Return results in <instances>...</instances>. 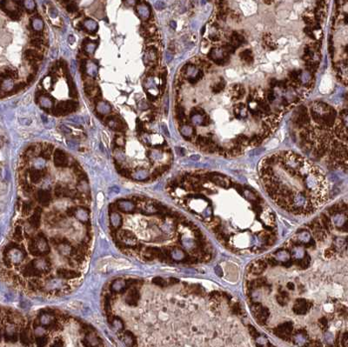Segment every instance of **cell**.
<instances>
[{
	"mask_svg": "<svg viewBox=\"0 0 348 347\" xmlns=\"http://www.w3.org/2000/svg\"><path fill=\"white\" fill-rule=\"evenodd\" d=\"M78 104L75 101H63L58 103L54 109L52 110V114L57 117L67 115L75 111L78 108Z\"/></svg>",
	"mask_w": 348,
	"mask_h": 347,
	"instance_id": "cell-1",
	"label": "cell"
},
{
	"mask_svg": "<svg viewBox=\"0 0 348 347\" xmlns=\"http://www.w3.org/2000/svg\"><path fill=\"white\" fill-rule=\"evenodd\" d=\"M309 123H310V118L308 115L307 108L304 105H301L295 114L294 124L299 128L304 129L309 125Z\"/></svg>",
	"mask_w": 348,
	"mask_h": 347,
	"instance_id": "cell-2",
	"label": "cell"
},
{
	"mask_svg": "<svg viewBox=\"0 0 348 347\" xmlns=\"http://www.w3.org/2000/svg\"><path fill=\"white\" fill-rule=\"evenodd\" d=\"M293 329L292 323L287 322V323H285L283 325H279V327H276L273 330V333L276 336L287 341V340H290V338H291V333L293 331Z\"/></svg>",
	"mask_w": 348,
	"mask_h": 347,
	"instance_id": "cell-3",
	"label": "cell"
},
{
	"mask_svg": "<svg viewBox=\"0 0 348 347\" xmlns=\"http://www.w3.org/2000/svg\"><path fill=\"white\" fill-rule=\"evenodd\" d=\"M105 123L107 124V125L111 129H114L115 131H122V132H124L125 131L126 125L124 124V122L122 120L118 119L116 116L109 115L105 118Z\"/></svg>",
	"mask_w": 348,
	"mask_h": 347,
	"instance_id": "cell-4",
	"label": "cell"
},
{
	"mask_svg": "<svg viewBox=\"0 0 348 347\" xmlns=\"http://www.w3.org/2000/svg\"><path fill=\"white\" fill-rule=\"evenodd\" d=\"M309 305H311V304L308 303L305 299H297L294 304L293 311L297 314H305L311 307Z\"/></svg>",
	"mask_w": 348,
	"mask_h": 347,
	"instance_id": "cell-5",
	"label": "cell"
},
{
	"mask_svg": "<svg viewBox=\"0 0 348 347\" xmlns=\"http://www.w3.org/2000/svg\"><path fill=\"white\" fill-rule=\"evenodd\" d=\"M267 267V263L264 260H258L256 263L252 264L250 266V272L254 275H258L262 273Z\"/></svg>",
	"mask_w": 348,
	"mask_h": 347,
	"instance_id": "cell-6",
	"label": "cell"
},
{
	"mask_svg": "<svg viewBox=\"0 0 348 347\" xmlns=\"http://www.w3.org/2000/svg\"><path fill=\"white\" fill-rule=\"evenodd\" d=\"M147 64L154 65L158 60V51L155 47H148L146 52Z\"/></svg>",
	"mask_w": 348,
	"mask_h": 347,
	"instance_id": "cell-7",
	"label": "cell"
},
{
	"mask_svg": "<svg viewBox=\"0 0 348 347\" xmlns=\"http://www.w3.org/2000/svg\"><path fill=\"white\" fill-rule=\"evenodd\" d=\"M96 108H97V111H98L99 116H103V115L108 114L111 110V107L110 104L107 102H105V101H98Z\"/></svg>",
	"mask_w": 348,
	"mask_h": 347,
	"instance_id": "cell-8",
	"label": "cell"
},
{
	"mask_svg": "<svg viewBox=\"0 0 348 347\" xmlns=\"http://www.w3.org/2000/svg\"><path fill=\"white\" fill-rule=\"evenodd\" d=\"M54 161L57 166H65L67 164V158L66 155L63 151L61 150H56L54 153Z\"/></svg>",
	"mask_w": 348,
	"mask_h": 347,
	"instance_id": "cell-9",
	"label": "cell"
},
{
	"mask_svg": "<svg viewBox=\"0 0 348 347\" xmlns=\"http://www.w3.org/2000/svg\"><path fill=\"white\" fill-rule=\"evenodd\" d=\"M138 16L143 20H146L151 16V8L147 4H138L137 6Z\"/></svg>",
	"mask_w": 348,
	"mask_h": 347,
	"instance_id": "cell-10",
	"label": "cell"
},
{
	"mask_svg": "<svg viewBox=\"0 0 348 347\" xmlns=\"http://www.w3.org/2000/svg\"><path fill=\"white\" fill-rule=\"evenodd\" d=\"M38 104L44 110L51 109L53 106V99H52V98H51L47 95H43L42 97H40V99L38 100Z\"/></svg>",
	"mask_w": 348,
	"mask_h": 347,
	"instance_id": "cell-11",
	"label": "cell"
},
{
	"mask_svg": "<svg viewBox=\"0 0 348 347\" xmlns=\"http://www.w3.org/2000/svg\"><path fill=\"white\" fill-rule=\"evenodd\" d=\"M245 43V38L241 34L236 31H233L231 35V44L233 45L236 48L242 46Z\"/></svg>",
	"mask_w": 348,
	"mask_h": 347,
	"instance_id": "cell-12",
	"label": "cell"
},
{
	"mask_svg": "<svg viewBox=\"0 0 348 347\" xmlns=\"http://www.w3.org/2000/svg\"><path fill=\"white\" fill-rule=\"evenodd\" d=\"M83 48H84V51L86 54L92 55L97 48V45L95 43H92L91 41H89L88 38H85V40L83 42Z\"/></svg>",
	"mask_w": 348,
	"mask_h": 347,
	"instance_id": "cell-13",
	"label": "cell"
},
{
	"mask_svg": "<svg viewBox=\"0 0 348 347\" xmlns=\"http://www.w3.org/2000/svg\"><path fill=\"white\" fill-rule=\"evenodd\" d=\"M83 26H84V28H85L88 31H91V32H95L98 30V24L94 20L91 19V18H87L85 20H84Z\"/></svg>",
	"mask_w": 348,
	"mask_h": 347,
	"instance_id": "cell-14",
	"label": "cell"
},
{
	"mask_svg": "<svg viewBox=\"0 0 348 347\" xmlns=\"http://www.w3.org/2000/svg\"><path fill=\"white\" fill-rule=\"evenodd\" d=\"M252 52L251 50L246 49V50H245V51H243L240 52L239 57H240L243 61H245L247 64H252V63H253V57H252Z\"/></svg>",
	"mask_w": 348,
	"mask_h": 347,
	"instance_id": "cell-15",
	"label": "cell"
},
{
	"mask_svg": "<svg viewBox=\"0 0 348 347\" xmlns=\"http://www.w3.org/2000/svg\"><path fill=\"white\" fill-rule=\"evenodd\" d=\"M31 28L35 31H42L44 29V22L40 18H32L31 19Z\"/></svg>",
	"mask_w": 348,
	"mask_h": 347,
	"instance_id": "cell-16",
	"label": "cell"
},
{
	"mask_svg": "<svg viewBox=\"0 0 348 347\" xmlns=\"http://www.w3.org/2000/svg\"><path fill=\"white\" fill-rule=\"evenodd\" d=\"M4 80L2 81L1 84V88H2V91H4L5 90V87H7V91H10L13 88H14V84H13V81L11 78H3Z\"/></svg>",
	"mask_w": 348,
	"mask_h": 347,
	"instance_id": "cell-17",
	"label": "cell"
},
{
	"mask_svg": "<svg viewBox=\"0 0 348 347\" xmlns=\"http://www.w3.org/2000/svg\"><path fill=\"white\" fill-rule=\"evenodd\" d=\"M67 80H68V84H69V90H70V96L73 99H76L78 97V92L75 88V84L72 79L71 77L67 76Z\"/></svg>",
	"mask_w": 348,
	"mask_h": 347,
	"instance_id": "cell-18",
	"label": "cell"
},
{
	"mask_svg": "<svg viewBox=\"0 0 348 347\" xmlns=\"http://www.w3.org/2000/svg\"><path fill=\"white\" fill-rule=\"evenodd\" d=\"M86 72L88 73V75L92 76V77H96L97 76V73H98V67L97 65L94 64V63H88L86 64Z\"/></svg>",
	"mask_w": 348,
	"mask_h": 347,
	"instance_id": "cell-19",
	"label": "cell"
},
{
	"mask_svg": "<svg viewBox=\"0 0 348 347\" xmlns=\"http://www.w3.org/2000/svg\"><path fill=\"white\" fill-rule=\"evenodd\" d=\"M180 132L184 136V137L185 138L186 137H188V136H190L193 133H194V130L190 125H183L180 127Z\"/></svg>",
	"mask_w": 348,
	"mask_h": 347,
	"instance_id": "cell-20",
	"label": "cell"
},
{
	"mask_svg": "<svg viewBox=\"0 0 348 347\" xmlns=\"http://www.w3.org/2000/svg\"><path fill=\"white\" fill-rule=\"evenodd\" d=\"M226 84V83L225 80H221L220 82H219L218 84H216L215 85L212 86V88H211L212 92H213V93H216V94H217V93H220V91H222L224 89H225Z\"/></svg>",
	"mask_w": 348,
	"mask_h": 347,
	"instance_id": "cell-21",
	"label": "cell"
},
{
	"mask_svg": "<svg viewBox=\"0 0 348 347\" xmlns=\"http://www.w3.org/2000/svg\"><path fill=\"white\" fill-rule=\"evenodd\" d=\"M24 7L29 12H32L35 10L36 4L33 0H24Z\"/></svg>",
	"mask_w": 348,
	"mask_h": 347,
	"instance_id": "cell-22",
	"label": "cell"
},
{
	"mask_svg": "<svg viewBox=\"0 0 348 347\" xmlns=\"http://www.w3.org/2000/svg\"><path fill=\"white\" fill-rule=\"evenodd\" d=\"M321 222H322V226L323 228L326 229V231H329L331 229V221L330 219L325 214L321 215Z\"/></svg>",
	"mask_w": 348,
	"mask_h": 347,
	"instance_id": "cell-23",
	"label": "cell"
},
{
	"mask_svg": "<svg viewBox=\"0 0 348 347\" xmlns=\"http://www.w3.org/2000/svg\"><path fill=\"white\" fill-rule=\"evenodd\" d=\"M176 116H177V119L179 122L183 121V119H184V108L182 106L177 105V107H176Z\"/></svg>",
	"mask_w": 348,
	"mask_h": 347,
	"instance_id": "cell-24",
	"label": "cell"
},
{
	"mask_svg": "<svg viewBox=\"0 0 348 347\" xmlns=\"http://www.w3.org/2000/svg\"><path fill=\"white\" fill-rule=\"evenodd\" d=\"M43 39L41 38V37H32L30 41V44L32 46H35L37 48H40L42 49V45H43Z\"/></svg>",
	"mask_w": 348,
	"mask_h": 347,
	"instance_id": "cell-25",
	"label": "cell"
},
{
	"mask_svg": "<svg viewBox=\"0 0 348 347\" xmlns=\"http://www.w3.org/2000/svg\"><path fill=\"white\" fill-rule=\"evenodd\" d=\"M263 137L262 136H259V135H254L253 137L250 139V144L253 145V146H259L262 141H263Z\"/></svg>",
	"mask_w": 348,
	"mask_h": 347,
	"instance_id": "cell-26",
	"label": "cell"
},
{
	"mask_svg": "<svg viewBox=\"0 0 348 347\" xmlns=\"http://www.w3.org/2000/svg\"><path fill=\"white\" fill-rule=\"evenodd\" d=\"M223 48H224L225 51L228 52L229 54H233L235 52L236 49H237L235 46H233V45H232L231 43H226L224 45V46H223Z\"/></svg>",
	"mask_w": 348,
	"mask_h": 347,
	"instance_id": "cell-27",
	"label": "cell"
},
{
	"mask_svg": "<svg viewBox=\"0 0 348 347\" xmlns=\"http://www.w3.org/2000/svg\"><path fill=\"white\" fill-rule=\"evenodd\" d=\"M211 124V119L208 115H203V119L201 120V125L202 126H208L209 125Z\"/></svg>",
	"mask_w": 348,
	"mask_h": 347,
	"instance_id": "cell-28",
	"label": "cell"
},
{
	"mask_svg": "<svg viewBox=\"0 0 348 347\" xmlns=\"http://www.w3.org/2000/svg\"><path fill=\"white\" fill-rule=\"evenodd\" d=\"M66 10H67V11H68V12H71V13H72V12H76V11L78 10V6H77V4H76L71 3V4H67V6H66Z\"/></svg>",
	"mask_w": 348,
	"mask_h": 347,
	"instance_id": "cell-29",
	"label": "cell"
},
{
	"mask_svg": "<svg viewBox=\"0 0 348 347\" xmlns=\"http://www.w3.org/2000/svg\"><path fill=\"white\" fill-rule=\"evenodd\" d=\"M304 31H305V33L307 35V36L309 37H311V39H316V37H315V35H314V33H313V31L311 30V27H305V29H304Z\"/></svg>",
	"mask_w": 348,
	"mask_h": 347,
	"instance_id": "cell-30",
	"label": "cell"
},
{
	"mask_svg": "<svg viewBox=\"0 0 348 347\" xmlns=\"http://www.w3.org/2000/svg\"><path fill=\"white\" fill-rule=\"evenodd\" d=\"M258 104H259V107L261 108V110H264L265 112H269L270 111V107H269L268 104H266V102L260 101V102H258Z\"/></svg>",
	"mask_w": 348,
	"mask_h": 347,
	"instance_id": "cell-31",
	"label": "cell"
},
{
	"mask_svg": "<svg viewBox=\"0 0 348 347\" xmlns=\"http://www.w3.org/2000/svg\"><path fill=\"white\" fill-rule=\"evenodd\" d=\"M266 99L269 102H273L275 99V95L274 92L273 90H268L267 93H266Z\"/></svg>",
	"mask_w": 348,
	"mask_h": 347,
	"instance_id": "cell-32",
	"label": "cell"
},
{
	"mask_svg": "<svg viewBox=\"0 0 348 347\" xmlns=\"http://www.w3.org/2000/svg\"><path fill=\"white\" fill-rule=\"evenodd\" d=\"M299 72H297V71H292V72H289V78L293 80V81H296L297 79H298V78H299Z\"/></svg>",
	"mask_w": 348,
	"mask_h": 347,
	"instance_id": "cell-33",
	"label": "cell"
},
{
	"mask_svg": "<svg viewBox=\"0 0 348 347\" xmlns=\"http://www.w3.org/2000/svg\"><path fill=\"white\" fill-rule=\"evenodd\" d=\"M68 120L72 121V123H77V124H83L84 122V120L83 118L79 117V116H77L75 118H72V119H68Z\"/></svg>",
	"mask_w": 348,
	"mask_h": 347,
	"instance_id": "cell-34",
	"label": "cell"
},
{
	"mask_svg": "<svg viewBox=\"0 0 348 347\" xmlns=\"http://www.w3.org/2000/svg\"><path fill=\"white\" fill-rule=\"evenodd\" d=\"M249 331H250L251 335L252 336V338H258L259 334H258V332L257 331L256 329L254 328V327H252V326H249Z\"/></svg>",
	"mask_w": 348,
	"mask_h": 347,
	"instance_id": "cell-35",
	"label": "cell"
},
{
	"mask_svg": "<svg viewBox=\"0 0 348 347\" xmlns=\"http://www.w3.org/2000/svg\"><path fill=\"white\" fill-rule=\"evenodd\" d=\"M232 311H233V313H235V314H241L242 310H241V307L238 305V304H233V306H232Z\"/></svg>",
	"mask_w": 348,
	"mask_h": 347,
	"instance_id": "cell-36",
	"label": "cell"
},
{
	"mask_svg": "<svg viewBox=\"0 0 348 347\" xmlns=\"http://www.w3.org/2000/svg\"><path fill=\"white\" fill-rule=\"evenodd\" d=\"M138 107H139V109L141 110H147L148 108H149V104H147L146 101L142 100L141 102H139V104H138Z\"/></svg>",
	"mask_w": 348,
	"mask_h": 347,
	"instance_id": "cell-37",
	"label": "cell"
},
{
	"mask_svg": "<svg viewBox=\"0 0 348 347\" xmlns=\"http://www.w3.org/2000/svg\"><path fill=\"white\" fill-rule=\"evenodd\" d=\"M334 254H335V250H334L333 248H331V249L326 250V252H325V256H326V257H332Z\"/></svg>",
	"mask_w": 348,
	"mask_h": 347,
	"instance_id": "cell-38",
	"label": "cell"
},
{
	"mask_svg": "<svg viewBox=\"0 0 348 347\" xmlns=\"http://www.w3.org/2000/svg\"><path fill=\"white\" fill-rule=\"evenodd\" d=\"M143 130H144V125H143V123L139 120V119H137V132H139V133H141L142 131H143Z\"/></svg>",
	"mask_w": 348,
	"mask_h": 347,
	"instance_id": "cell-39",
	"label": "cell"
},
{
	"mask_svg": "<svg viewBox=\"0 0 348 347\" xmlns=\"http://www.w3.org/2000/svg\"><path fill=\"white\" fill-rule=\"evenodd\" d=\"M115 142L119 145V146H124L125 144V138L124 137H121V136H117L115 138Z\"/></svg>",
	"mask_w": 348,
	"mask_h": 347,
	"instance_id": "cell-40",
	"label": "cell"
},
{
	"mask_svg": "<svg viewBox=\"0 0 348 347\" xmlns=\"http://www.w3.org/2000/svg\"><path fill=\"white\" fill-rule=\"evenodd\" d=\"M59 128L61 129V131L64 132V133H65V134H69V133H71L72 132V131H71V129L70 128H68L66 125H61L60 126H59Z\"/></svg>",
	"mask_w": 348,
	"mask_h": 347,
	"instance_id": "cell-41",
	"label": "cell"
},
{
	"mask_svg": "<svg viewBox=\"0 0 348 347\" xmlns=\"http://www.w3.org/2000/svg\"><path fill=\"white\" fill-rule=\"evenodd\" d=\"M320 324L321 328H323L324 330H326V327H327V320L325 318H323V319H321L320 320Z\"/></svg>",
	"mask_w": 348,
	"mask_h": 347,
	"instance_id": "cell-42",
	"label": "cell"
},
{
	"mask_svg": "<svg viewBox=\"0 0 348 347\" xmlns=\"http://www.w3.org/2000/svg\"><path fill=\"white\" fill-rule=\"evenodd\" d=\"M60 67L63 69V71L64 72V73H67V72H68V68H67V64H66V62H65L64 60H61V61H60Z\"/></svg>",
	"mask_w": 348,
	"mask_h": 347,
	"instance_id": "cell-43",
	"label": "cell"
},
{
	"mask_svg": "<svg viewBox=\"0 0 348 347\" xmlns=\"http://www.w3.org/2000/svg\"><path fill=\"white\" fill-rule=\"evenodd\" d=\"M155 7L157 8L158 10H162L164 9L165 7V4L163 3V2H161V1H158V2H157L155 4Z\"/></svg>",
	"mask_w": 348,
	"mask_h": 347,
	"instance_id": "cell-44",
	"label": "cell"
},
{
	"mask_svg": "<svg viewBox=\"0 0 348 347\" xmlns=\"http://www.w3.org/2000/svg\"><path fill=\"white\" fill-rule=\"evenodd\" d=\"M266 263H267V265H272V266H273V265H275L277 264V261L275 260L273 257H270V258H267Z\"/></svg>",
	"mask_w": 348,
	"mask_h": 347,
	"instance_id": "cell-45",
	"label": "cell"
},
{
	"mask_svg": "<svg viewBox=\"0 0 348 347\" xmlns=\"http://www.w3.org/2000/svg\"><path fill=\"white\" fill-rule=\"evenodd\" d=\"M34 79H35V74L31 73V74H30L27 77V83L28 84H31L34 81Z\"/></svg>",
	"mask_w": 348,
	"mask_h": 347,
	"instance_id": "cell-46",
	"label": "cell"
},
{
	"mask_svg": "<svg viewBox=\"0 0 348 347\" xmlns=\"http://www.w3.org/2000/svg\"><path fill=\"white\" fill-rule=\"evenodd\" d=\"M203 76H204V72H202L201 70H199V72H198V74H197V76H196L194 78H195V79H196V81L198 82L199 80H200L202 78H203Z\"/></svg>",
	"mask_w": 348,
	"mask_h": 347,
	"instance_id": "cell-47",
	"label": "cell"
},
{
	"mask_svg": "<svg viewBox=\"0 0 348 347\" xmlns=\"http://www.w3.org/2000/svg\"><path fill=\"white\" fill-rule=\"evenodd\" d=\"M161 127H162V129H163V131H164V132L165 133V135H167V137H170V133H169V131H168V129H167V126L165 125V124H162L161 125Z\"/></svg>",
	"mask_w": 348,
	"mask_h": 347,
	"instance_id": "cell-48",
	"label": "cell"
},
{
	"mask_svg": "<svg viewBox=\"0 0 348 347\" xmlns=\"http://www.w3.org/2000/svg\"><path fill=\"white\" fill-rule=\"evenodd\" d=\"M165 57H166V61H168V62H171L172 61V59H173V53H171V52H166V55H165Z\"/></svg>",
	"mask_w": 348,
	"mask_h": 347,
	"instance_id": "cell-49",
	"label": "cell"
},
{
	"mask_svg": "<svg viewBox=\"0 0 348 347\" xmlns=\"http://www.w3.org/2000/svg\"><path fill=\"white\" fill-rule=\"evenodd\" d=\"M304 21H305V23L306 25H311L313 24V21H312L310 18H304Z\"/></svg>",
	"mask_w": 348,
	"mask_h": 347,
	"instance_id": "cell-50",
	"label": "cell"
},
{
	"mask_svg": "<svg viewBox=\"0 0 348 347\" xmlns=\"http://www.w3.org/2000/svg\"><path fill=\"white\" fill-rule=\"evenodd\" d=\"M278 81L276 80V79H272L271 80V82H270V85H271V87L273 88V87H275L276 85H278Z\"/></svg>",
	"mask_w": 348,
	"mask_h": 347,
	"instance_id": "cell-51",
	"label": "cell"
},
{
	"mask_svg": "<svg viewBox=\"0 0 348 347\" xmlns=\"http://www.w3.org/2000/svg\"><path fill=\"white\" fill-rule=\"evenodd\" d=\"M342 230L344 231H347V232H348V222H347V223H345L344 224V225L342 226Z\"/></svg>",
	"mask_w": 348,
	"mask_h": 347,
	"instance_id": "cell-52",
	"label": "cell"
},
{
	"mask_svg": "<svg viewBox=\"0 0 348 347\" xmlns=\"http://www.w3.org/2000/svg\"><path fill=\"white\" fill-rule=\"evenodd\" d=\"M68 41H69V43L70 44H73L74 41H75V38H74L73 36H69V37H68Z\"/></svg>",
	"mask_w": 348,
	"mask_h": 347,
	"instance_id": "cell-53",
	"label": "cell"
},
{
	"mask_svg": "<svg viewBox=\"0 0 348 347\" xmlns=\"http://www.w3.org/2000/svg\"><path fill=\"white\" fill-rule=\"evenodd\" d=\"M210 38H211V40H212V41H217V40H220V37L218 36H216V35H212V36H210Z\"/></svg>",
	"mask_w": 348,
	"mask_h": 347,
	"instance_id": "cell-54",
	"label": "cell"
},
{
	"mask_svg": "<svg viewBox=\"0 0 348 347\" xmlns=\"http://www.w3.org/2000/svg\"><path fill=\"white\" fill-rule=\"evenodd\" d=\"M170 25H171V27L173 28V29H176V27H177V23H176L175 21H171Z\"/></svg>",
	"mask_w": 348,
	"mask_h": 347,
	"instance_id": "cell-55",
	"label": "cell"
},
{
	"mask_svg": "<svg viewBox=\"0 0 348 347\" xmlns=\"http://www.w3.org/2000/svg\"><path fill=\"white\" fill-rule=\"evenodd\" d=\"M287 288H288V289H290V290H293V289H294V285H293V284L288 283V284H287Z\"/></svg>",
	"mask_w": 348,
	"mask_h": 347,
	"instance_id": "cell-56",
	"label": "cell"
},
{
	"mask_svg": "<svg viewBox=\"0 0 348 347\" xmlns=\"http://www.w3.org/2000/svg\"><path fill=\"white\" fill-rule=\"evenodd\" d=\"M126 1L128 2V4H135L137 2V0H126Z\"/></svg>",
	"mask_w": 348,
	"mask_h": 347,
	"instance_id": "cell-57",
	"label": "cell"
},
{
	"mask_svg": "<svg viewBox=\"0 0 348 347\" xmlns=\"http://www.w3.org/2000/svg\"><path fill=\"white\" fill-rule=\"evenodd\" d=\"M41 119H42V120L44 121V123H47V119H46L44 115H42V116H41Z\"/></svg>",
	"mask_w": 348,
	"mask_h": 347,
	"instance_id": "cell-58",
	"label": "cell"
},
{
	"mask_svg": "<svg viewBox=\"0 0 348 347\" xmlns=\"http://www.w3.org/2000/svg\"><path fill=\"white\" fill-rule=\"evenodd\" d=\"M199 156H193V157H192L193 159H199Z\"/></svg>",
	"mask_w": 348,
	"mask_h": 347,
	"instance_id": "cell-59",
	"label": "cell"
},
{
	"mask_svg": "<svg viewBox=\"0 0 348 347\" xmlns=\"http://www.w3.org/2000/svg\"><path fill=\"white\" fill-rule=\"evenodd\" d=\"M264 1L266 4H271V2H272V0H264Z\"/></svg>",
	"mask_w": 348,
	"mask_h": 347,
	"instance_id": "cell-60",
	"label": "cell"
},
{
	"mask_svg": "<svg viewBox=\"0 0 348 347\" xmlns=\"http://www.w3.org/2000/svg\"><path fill=\"white\" fill-rule=\"evenodd\" d=\"M345 99H346V100L348 102V92L347 93V94H346V95H345Z\"/></svg>",
	"mask_w": 348,
	"mask_h": 347,
	"instance_id": "cell-61",
	"label": "cell"
},
{
	"mask_svg": "<svg viewBox=\"0 0 348 347\" xmlns=\"http://www.w3.org/2000/svg\"><path fill=\"white\" fill-rule=\"evenodd\" d=\"M346 242H347V243L348 244V237H347V238H346Z\"/></svg>",
	"mask_w": 348,
	"mask_h": 347,
	"instance_id": "cell-62",
	"label": "cell"
},
{
	"mask_svg": "<svg viewBox=\"0 0 348 347\" xmlns=\"http://www.w3.org/2000/svg\"><path fill=\"white\" fill-rule=\"evenodd\" d=\"M14 1H21V0H14Z\"/></svg>",
	"mask_w": 348,
	"mask_h": 347,
	"instance_id": "cell-63",
	"label": "cell"
}]
</instances>
